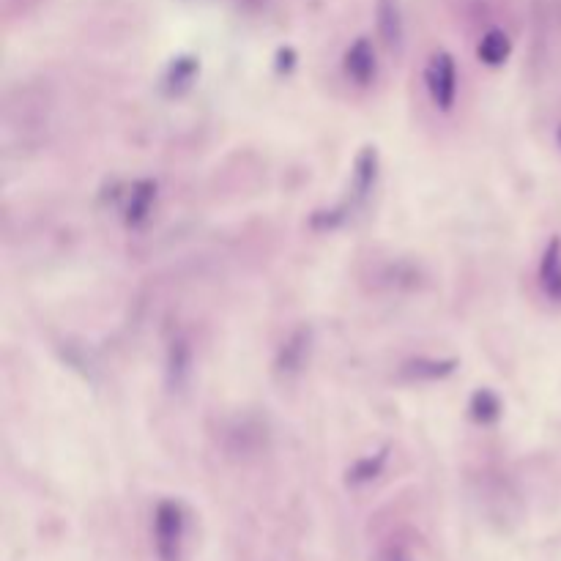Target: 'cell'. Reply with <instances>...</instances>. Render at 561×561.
I'll list each match as a JSON object with an SVG mask.
<instances>
[{
    "label": "cell",
    "instance_id": "obj_15",
    "mask_svg": "<svg viewBox=\"0 0 561 561\" xmlns=\"http://www.w3.org/2000/svg\"><path fill=\"white\" fill-rule=\"evenodd\" d=\"M556 143H559V148H561V126L556 129Z\"/></svg>",
    "mask_w": 561,
    "mask_h": 561
},
{
    "label": "cell",
    "instance_id": "obj_2",
    "mask_svg": "<svg viewBox=\"0 0 561 561\" xmlns=\"http://www.w3.org/2000/svg\"><path fill=\"white\" fill-rule=\"evenodd\" d=\"M425 88L430 102L441 113H449L458 99V63L449 52H433L425 66Z\"/></svg>",
    "mask_w": 561,
    "mask_h": 561
},
{
    "label": "cell",
    "instance_id": "obj_8",
    "mask_svg": "<svg viewBox=\"0 0 561 561\" xmlns=\"http://www.w3.org/2000/svg\"><path fill=\"white\" fill-rule=\"evenodd\" d=\"M378 33L389 52H400L406 44V22L397 0H378Z\"/></svg>",
    "mask_w": 561,
    "mask_h": 561
},
{
    "label": "cell",
    "instance_id": "obj_9",
    "mask_svg": "<svg viewBox=\"0 0 561 561\" xmlns=\"http://www.w3.org/2000/svg\"><path fill=\"white\" fill-rule=\"evenodd\" d=\"M192 375V348L184 337H176L167 348V386L173 392H181Z\"/></svg>",
    "mask_w": 561,
    "mask_h": 561
},
{
    "label": "cell",
    "instance_id": "obj_12",
    "mask_svg": "<svg viewBox=\"0 0 561 561\" xmlns=\"http://www.w3.org/2000/svg\"><path fill=\"white\" fill-rule=\"evenodd\" d=\"M510 52H512L510 36H507L504 31H499V28H493V31L485 33L477 47L479 61L485 63V66H501V63L510 58Z\"/></svg>",
    "mask_w": 561,
    "mask_h": 561
},
{
    "label": "cell",
    "instance_id": "obj_14",
    "mask_svg": "<svg viewBox=\"0 0 561 561\" xmlns=\"http://www.w3.org/2000/svg\"><path fill=\"white\" fill-rule=\"evenodd\" d=\"M386 460H389V452L381 449V452H375V455H364L354 463V466L348 468V485H367V482H373L381 471H384Z\"/></svg>",
    "mask_w": 561,
    "mask_h": 561
},
{
    "label": "cell",
    "instance_id": "obj_1",
    "mask_svg": "<svg viewBox=\"0 0 561 561\" xmlns=\"http://www.w3.org/2000/svg\"><path fill=\"white\" fill-rule=\"evenodd\" d=\"M187 537V512L178 501H159L154 512V545L159 561H181Z\"/></svg>",
    "mask_w": 561,
    "mask_h": 561
},
{
    "label": "cell",
    "instance_id": "obj_10",
    "mask_svg": "<svg viewBox=\"0 0 561 561\" xmlns=\"http://www.w3.org/2000/svg\"><path fill=\"white\" fill-rule=\"evenodd\" d=\"M455 367H458V359H427V356H419V359H411V362L403 364L400 373L406 375L408 381H441V378L455 373Z\"/></svg>",
    "mask_w": 561,
    "mask_h": 561
},
{
    "label": "cell",
    "instance_id": "obj_5",
    "mask_svg": "<svg viewBox=\"0 0 561 561\" xmlns=\"http://www.w3.org/2000/svg\"><path fill=\"white\" fill-rule=\"evenodd\" d=\"M343 74L359 88L375 83L378 77V58H375V47L370 39H356L343 55Z\"/></svg>",
    "mask_w": 561,
    "mask_h": 561
},
{
    "label": "cell",
    "instance_id": "obj_13",
    "mask_svg": "<svg viewBox=\"0 0 561 561\" xmlns=\"http://www.w3.org/2000/svg\"><path fill=\"white\" fill-rule=\"evenodd\" d=\"M200 63L195 58H176V61L167 66L165 72V88L167 94H184L192 88L195 77H198Z\"/></svg>",
    "mask_w": 561,
    "mask_h": 561
},
{
    "label": "cell",
    "instance_id": "obj_3",
    "mask_svg": "<svg viewBox=\"0 0 561 561\" xmlns=\"http://www.w3.org/2000/svg\"><path fill=\"white\" fill-rule=\"evenodd\" d=\"M378 167H381V159H378V151L375 146H364L359 151L354 162V170H351V187H348V198L343 200L345 211L351 214L354 208H359L364 200L373 195L375 181H378Z\"/></svg>",
    "mask_w": 561,
    "mask_h": 561
},
{
    "label": "cell",
    "instance_id": "obj_4",
    "mask_svg": "<svg viewBox=\"0 0 561 561\" xmlns=\"http://www.w3.org/2000/svg\"><path fill=\"white\" fill-rule=\"evenodd\" d=\"M310 351H312L310 326L293 329V332L282 340L280 351H277V359H274V370H277V375H282V378H296V375L307 367V362H310Z\"/></svg>",
    "mask_w": 561,
    "mask_h": 561
},
{
    "label": "cell",
    "instance_id": "obj_11",
    "mask_svg": "<svg viewBox=\"0 0 561 561\" xmlns=\"http://www.w3.org/2000/svg\"><path fill=\"white\" fill-rule=\"evenodd\" d=\"M468 414L477 425H493L499 422L501 414H504V406H501V397L493 392V389H477L471 400H468Z\"/></svg>",
    "mask_w": 561,
    "mask_h": 561
},
{
    "label": "cell",
    "instance_id": "obj_7",
    "mask_svg": "<svg viewBox=\"0 0 561 561\" xmlns=\"http://www.w3.org/2000/svg\"><path fill=\"white\" fill-rule=\"evenodd\" d=\"M156 195H159V187H156L154 178H140L132 184L129 195H126V206H124V222L129 228H143L154 211Z\"/></svg>",
    "mask_w": 561,
    "mask_h": 561
},
{
    "label": "cell",
    "instance_id": "obj_6",
    "mask_svg": "<svg viewBox=\"0 0 561 561\" xmlns=\"http://www.w3.org/2000/svg\"><path fill=\"white\" fill-rule=\"evenodd\" d=\"M537 282L542 296L551 304H561V236H553L540 255Z\"/></svg>",
    "mask_w": 561,
    "mask_h": 561
}]
</instances>
